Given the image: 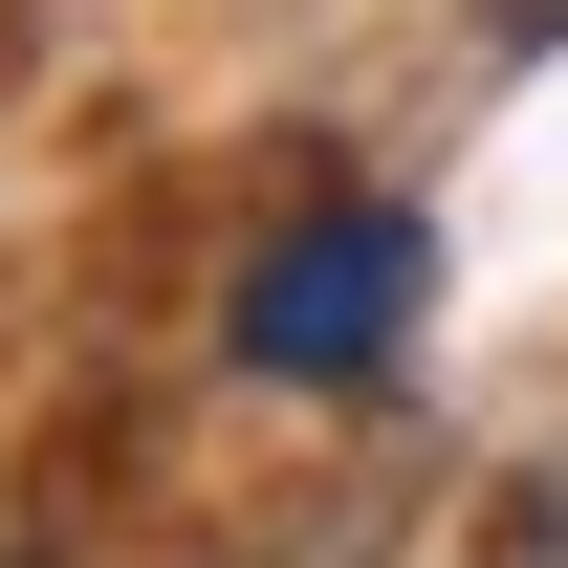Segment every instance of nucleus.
I'll use <instances>...</instances> for the list:
<instances>
[{
    "mask_svg": "<svg viewBox=\"0 0 568 568\" xmlns=\"http://www.w3.org/2000/svg\"><path fill=\"white\" fill-rule=\"evenodd\" d=\"M394 328H416V219H372V197L351 219H284L263 263H241V351L306 372V394H351Z\"/></svg>",
    "mask_w": 568,
    "mask_h": 568,
    "instance_id": "1",
    "label": "nucleus"
}]
</instances>
